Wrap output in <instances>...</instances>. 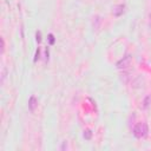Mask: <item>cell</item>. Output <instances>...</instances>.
I'll return each instance as SVG.
<instances>
[{
	"instance_id": "obj_1",
	"label": "cell",
	"mask_w": 151,
	"mask_h": 151,
	"mask_svg": "<svg viewBox=\"0 0 151 151\" xmlns=\"http://www.w3.org/2000/svg\"><path fill=\"white\" fill-rule=\"evenodd\" d=\"M133 136L136 138H144L147 136V132H149V127H147V124L146 123H138L134 125L133 130Z\"/></svg>"
},
{
	"instance_id": "obj_2",
	"label": "cell",
	"mask_w": 151,
	"mask_h": 151,
	"mask_svg": "<svg viewBox=\"0 0 151 151\" xmlns=\"http://www.w3.org/2000/svg\"><path fill=\"white\" fill-rule=\"evenodd\" d=\"M131 61H132V58H131V55H125V57H123L122 59H119L118 61H117V64H116V66H117V68H120V70H124V68H127L130 65H131Z\"/></svg>"
},
{
	"instance_id": "obj_3",
	"label": "cell",
	"mask_w": 151,
	"mask_h": 151,
	"mask_svg": "<svg viewBox=\"0 0 151 151\" xmlns=\"http://www.w3.org/2000/svg\"><path fill=\"white\" fill-rule=\"evenodd\" d=\"M124 11H125V5H117L112 9V14L114 17H120L124 13Z\"/></svg>"
},
{
	"instance_id": "obj_4",
	"label": "cell",
	"mask_w": 151,
	"mask_h": 151,
	"mask_svg": "<svg viewBox=\"0 0 151 151\" xmlns=\"http://www.w3.org/2000/svg\"><path fill=\"white\" fill-rule=\"evenodd\" d=\"M37 106H38V99L34 96H31L29 99H28V109H29V111L33 112L37 109Z\"/></svg>"
},
{
	"instance_id": "obj_5",
	"label": "cell",
	"mask_w": 151,
	"mask_h": 151,
	"mask_svg": "<svg viewBox=\"0 0 151 151\" xmlns=\"http://www.w3.org/2000/svg\"><path fill=\"white\" fill-rule=\"evenodd\" d=\"M150 105H151V94H149V96H146V97L144 98L142 107H143V109H149Z\"/></svg>"
},
{
	"instance_id": "obj_6",
	"label": "cell",
	"mask_w": 151,
	"mask_h": 151,
	"mask_svg": "<svg viewBox=\"0 0 151 151\" xmlns=\"http://www.w3.org/2000/svg\"><path fill=\"white\" fill-rule=\"evenodd\" d=\"M99 24H100V17H99V15H96V17L93 18V27H94V28H98Z\"/></svg>"
},
{
	"instance_id": "obj_7",
	"label": "cell",
	"mask_w": 151,
	"mask_h": 151,
	"mask_svg": "<svg viewBox=\"0 0 151 151\" xmlns=\"http://www.w3.org/2000/svg\"><path fill=\"white\" fill-rule=\"evenodd\" d=\"M83 136H84V138H85V139H87V140H88V139H91V137H92V132H91L90 130H85V131H84V133H83Z\"/></svg>"
},
{
	"instance_id": "obj_8",
	"label": "cell",
	"mask_w": 151,
	"mask_h": 151,
	"mask_svg": "<svg viewBox=\"0 0 151 151\" xmlns=\"http://www.w3.org/2000/svg\"><path fill=\"white\" fill-rule=\"evenodd\" d=\"M35 37H37V38H35L37 42H40V41H41V32H40V31H38V32H37V34H35Z\"/></svg>"
},
{
	"instance_id": "obj_9",
	"label": "cell",
	"mask_w": 151,
	"mask_h": 151,
	"mask_svg": "<svg viewBox=\"0 0 151 151\" xmlns=\"http://www.w3.org/2000/svg\"><path fill=\"white\" fill-rule=\"evenodd\" d=\"M48 40H50V45L54 44V35L53 34H48Z\"/></svg>"
},
{
	"instance_id": "obj_10",
	"label": "cell",
	"mask_w": 151,
	"mask_h": 151,
	"mask_svg": "<svg viewBox=\"0 0 151 151\" xmlns=\"http://www.w3.org/2000/svg\"><path fill=\"white\" fill-rule=\"evenodd\" d=\"M5 51V41H4V38H1V53H4Z\"/></svg>"
},
{
	"instance_id": "obj_11",
	"label": "cell",
	"mask_w": 151,
	"mask_h": 151,
	"mask_svg": "<svg viewBox=\"0 0 151 151\" xmlns=\"http://www.w3.org/2000/svg\"><path fill=\"white\" fill-rule=\"evenodd\" d=\"M39 55H40V50L38 48V50H37V52H35V58H34V60H37V59L39 58Z\"/></svg>"
},
{
	"instance_id": "obj_12",
	"label": "cell",
	"mask_w": 151,
	"mask_h": 151,
	"mask_svg": "<svg viewBox=\"0 0 151 151\" xmlns=\"http://www.w3.org/2000/svg\"><path fill=\"white\" fill-rule=\"evenodd\" d=\"M60 149H61V150H64V149H67V143H66V142H64V143H63V146H61Z\"/></svg>"
}]
</instances>
